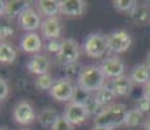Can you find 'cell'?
<instances>
[{"label": "cell", "mask_w": 150, "mask_h": 130, "mask_svg": "<svg viewBox=\"0 0 150 130\" xmlns=\"http://www.w3.org/2000/svg\"><path fill=\"white\" fill-rule=\"evenodd\" d=\"M128 115V109L124 104L116 103L106 107L99 116L94 118L96 126H103V128H116L125 124V118Z\"/></svg>", "instance_id": "6da1fadb"}, {"label": "cell", "mask_w": 150, "mask_h": 130, "mask_svg": "<svg viewBox=\"0 0 150 130\" xmlns=\"http://www.w3.org/2000/svg\"><path fill=\"white\" fill-rule=\"evenodd\" d=\"M106 81V76L102 72L100 66L97 65H88L83 66L81 74H80L79 79H77V85L85 91L90 92H97L103 87Z\"/></svg>", "instance_id": "7a4b0ae2"}, {"label": "cell", "mask_w": 150, "mask_h": 130, "mask_svg": "<svg viewBox=\"0 0 150 130\" xmlns=\"http://www.w3.org/2000/svg\"><path fill=\"white\" fill-rule=\"evenodd\" d=\"M107 37L100 33L90 34L83 42V51L91 59H99L107 52Z\"/></svg>", "instance_id": "3957f363"}, {"label": "cell", "mask_w": 150, "mask_h": 130, "mask_svg": "<svg viewBox=\"0 0 150 130\" xmlns=\"http://www.w3.org/2000/svg\"><path fill=\"white\" fill-rule=\"evenodd\" d=\"M132 37L128 31L117 30L107 35V46L108 51L114 53H123L131 47Z\"/></svg>", "instance_id": "277c9868"}, {"label": "cell", "mask_w": 150, "mask_h": 130, "mask_svg": "<svg viewBox=\"0 0 150 130\" xmlns=\"http://www.w3.org/2000/svg\"><path fill=\"white\" fill-rule=\"evenodd\" d=\"M80 57V47L79 43L73 39H63L62 40V50L57 53V61L63 65L74 64Z\"/></svg>", "instance_id": "5b68a950"}, {"label": "cell", "mask_w": 150, "mask_h": 130, "mask_svg": "<svg viewBox=\"0 0 150 130\" xmlns=\"http://www.w3.org/2000/svg\"><path fill=\"white\" fill-rule=\"evenodd\" d=\"M74 92V85L68 78L57 79L50 90V95L57 102H68L72 100Z\"/></svg>", "instance_id": "8992f818"}, {"label": "cell", "mask_w": 150, "mask_h": 130, "mask_svg": "<svg viewBox=\"0 0 150 130\" xmlns=\"http://www.w3.org/2000/svg\"><path fill=\"white\" fill-rule=\"evenodd\" d=\"M63 117H64L69 124H72V125H81L82 122L86 121V118L89 117V113H88V111H86L85 105L71 102V103H68L67 107L64 108Z\"/></svg>", "instance_id": "52a82bcc"}, {"label": "cell", "mask_w": 150, "mask_h": 130, "mask_svg": "<svg viewBox=\"0 0 150 130\" xmlns=\"http://www.w3.org/2000/svg\"><path fill=\"white\" fill-rule=\"evenodd\" d=\"M35 112L34 108L26 100H21L16 104L13 109V120L20 125H29L35 120Z\"/></svg>", "instance_id": "ba28073f"}, {"label": "cell", "mask_w": 150, "mask_h": 130, "mask_svg": "<svg viewBox=\"0 0 150 130\" xmlns=\"http://www.w3.org/2000/svg\"><path fill=\"white\" fill-rule=\"evenodd\" d=\"M100 69L105 73V76L107 78H117L124 76V70H125V65L119 57H107L102 61Z\"/></svg>", "instance_id": "9c48e42d"}, {"label": "cell", "mask_w": 150, "mask_h": 130, "mask_svg": "<svg viewBox=\"0 0 150 130\" xmlns=\"http://www.w3.org/2000/svg\"><path fill=\"white\" fill-rule=\"evenodd\" d=\"M30 8V3L24 0H11V1H1V16L8 18L20 17L25 11Z\"/></svg>", "instance_id": "30bf717a"}, {"label": "cell", "mask_w": 150, "mask_h": 130, "mask_svg": "<svg viewBox=\"0 0 150 130\" xmlns=\"http://www.w3.org/2000/svg\"><path fill=\"white\" fill-rule=\"evenodd\" d=\"M18 24L21 26V29L29 31V33H34L37 29L42 26V21H41L39 14L34 9L29 8L28 11H25V12L18 17Z\"/></svg>", "instance_id": "8fae6325"}, {"label": "cell", "mask_w": 150, "mask_h": 130, "mask_svg": "<svg viewBox=\"0 0 150 130\" xmlns=\"http://www.w3.org/2000/svg\"><path fill=\"white\" fill-rule=\"evenodd\" d=\"M60 13L68 17H79L85 12L86 3L83 0H60Z\"/></svg>", "instance_id": "7c38bea8"}, {"label": "cell", "mask_w": 150, "mask_h": 130, "mask_svg": "<svg viewBox=\"0 0 150 130\" xmlns=\"http://www.w3.org/2000/svg\"><path fill=\"white\" fill-rule=\"evenodd\" d=\"M41 30L43 37L47 40L59 39L60 34H62V24H60L59 18L50 17V18H46L45 21H42Z\"/></svg>", "instance_id": "4fadbf2b"}, {"label": "cell", "mask_w": 150, "mask_h": 130, "mask_svg": "<svg viewBox=\"0 0 150 130\" xmlns=\"http://www.w3.org/2000/svg\"><path fill=\"white\" fill-rule=\"evenodd\" d=\"M26 66L30 73L43 76V74H47L48 69H50V60L45 55H34L28 61Z\"/></svg>", "instance_id": "5bb4252c"}, {"label": "cell", "mask_w": 150, "mask_h": 130, "mask_svg": "<svg viewBox=\"0 0 150 130\" xmlns=\"http://www.w3.org/2000/svg\"><path fill=\"white\" fill-rule=\"evenodd\" d=\"M21 48L28 53H35L42 50V39L38 34L28 33L21 38Z\"/></svg>", "instance_id": "9a60e30c"}, {"label": "cell", "mask_w": 150, "mask_h": 130, "mask_svg": "<svg viewBox=\"0 0 150 130\" xmlns=\"http://www.w3.org/2000/svg\"><path fill=\"white\" fill-rule=\"evenodd\" d=\"M110 87L114 90L116 96H127V95H129V92L132 90V81L129 77H125V76L117 77L111 81V86Z\"/></svg>", "instance_id": "2e32d148"}, {"label": "cell", "mask_w": 150, "mask_h": 130, "mask_svg": "<svg viewBox=\"0 0 150 130\" xmlns=\"http://www.w3.org/2000/svg\"><path fill=\"white\" fill-rule=\"evenodd\" d=\"M129 78H131L132 82L145 86L148 82H150V66L146 64L136 65L132 69Z\"/></svg>", "instance_id": "e0dca14e"}, {"label": "cell", "mask_w": 150, "mask_h": 130, "mask_svg": "<svg viewBox=\"0 0 150 130\" xmlns=\"http://www.w3.org/2000/svg\"><path fill=\"white\" fill-rule=\"evenodd\" d=\"M131 21L136 25H144L150 20V8L146 4H137L129 14Z\"/></svg>", "instance_id": "ac0fdd59"}, {"label": "cell", "mask_w": 150, "mask_h": 130, "mask_svg": "<svg viewBox=\"0 0 150 130\" xmlns=\"http://www.w3.org/2000/svg\"><path fill=\"white\" fill-rule=\"evenodd\" d=\"M60 118L59 113L55 111L54 108H45L41 111V113L38 115V121L43 128H51L57 122V120Z\"/></svg>", "instance_id": "d6986e66"}, {"label": "cell", "mask_w": 150, "mask_h": 130, "mask_svg": "<svg viewBox=\"0 0 150 130\" xmlns=\"http://www.w3.org/2000/svg\"><path fill=\"white\" fill-rule=\"evenodd\" d=\"M115 98H116V94L114 92L111 87H108L107 85L103 86L102 89H100L99 91L96 92V95H94V99L97 100L98 104H100L102 107H108L111 105V103L115 100Z\"/></svg>", "instance_id": "ffe728a7"}, {"label": "cell", "mask_w": 150, "mask_h": 130, "mask_svg": "<svg viewBox=\"0 0 150 130\" xmlns=\"http://www.w3.org/2000/svg\"><path fill=\"white\" fill-rule=\"evenodd\" d=\"M37 4L41 13L47 16V18L55 17L57 13H60V4L56 0H39L37 1Z\"/></svg>", "instance_id": "44dd1931"}, {"label": "cell", "mask_w": 150, "mask_h": 130, "mask_svg": "<svg viewBox=\"0 0 150 130\" xmlns=\"http://www.w3.org/2000/svg\"><path fill=\"white\" fill-rule=\"evenodd\" d=\"M14 60H16V51L11 44L5 42H1L0 44V61L1 64L9 65L13 64Z\"/></svg>", "instance_id": "7402d4cb"}, {"label": "cell", "mask_w": 150, "mask_h": 130, "mask_svg": "<svg viewBox=\"0 0 150 130\" xmlns=\"http://www.w3.org/2000/svg\"><path fill=\"white\" fill-rule=\"evenodd\" d=\"M144 120V113H141L138 109H131L128 111V115H127L125 118V124L124 125L128 126V128H137Z\"/></svg>", "instance_id": "603a6c76"}, {"label": "cell", "mask_w": 150, "mask_h": 130, "mask_svg": "<svg viewBox=\"0 0 150 130\" xmlns=\"http://www.w3.org/2000/svg\"><path fill=\"white\" fill-rule=\"evenodd\" d=\"M54 79L52 77L50 76V74H43V76H38L35 78V81H34V85H35V87L38 89V90L41 91H50L51 87L54 86Z\"/></svg>", "instance_id": "cb8c5ba5"}, {"label": "cell", "mask_w": 150, "mask_h": 130, "mask_svg": "<svg viewBox=\"0 0 150 130\" xmlns=\"http://www.w3.org/2000/svg\"><path fill=\"white\" fill-rule=\"evenodd\" d=\"M85 108L86 111H88L89 116H94V118H96L97 116H99L100 113H102V111L105 109V107H102L100 104L97 103V100L94 99V96H90L88 99V102H86L85 104Z\"/></svg>", "instance_id": "d4e9b609"}, {"label": "cell", "mask_w": 150, "mask_h": 130, "mask_svg": "<svg viewBox=\"0 0 150 130\" xmlns=\"http://www.w3.org/2000/svg\"><path fill=\"white\" fill-rule=\"evenodd\" d=\"M112 4H114L115 9H117L119 12L131 13L133 11V8L137 5V1H134V0H114Z\"/></svg>", "instance_id": "484cf974"}, {"label": "cell", "mask_w": 150, "mask_h": 130, "mask_svg": "<svg viewBox=\"0 0 150 130\" xmlns=\"http://www.w3.org/2000/svg\"><path fill=\"white\" fill-rule=\"evenodd\" d=\"M82 70V66L79 64V63H74V64H68L64 66V73L65 77L68 79H73V78H77L79 79L80 74H81Z\"/></svg>", "instance_id": "4316f807"}, {"label": "cell", "mask_w": 150, "mask_h": 130, "mask_svg": "<svg viewBox=\"0 0 150 130\" xmlns=\"http://www.w3.org/2000/svg\"><path fill=\"white\" fill-rule=\"evenodd\" d=\"M90 98V94L88 91H85L83 89H81L79 85L74 86V92H73V98H72V102L79 103V104H85L88 102V99Z\"/></svg>", "instance_id": "83f0119b"}, {"label": "cell", "mask_w": 150, "mask_h": 130, "mask_svg": "<svg viewBox=\"0 0 150 130\" xmlns=\"http://www.w3.org/2000/svg\"><path fill=\"white\" fill-rule=\"evenodd\" d=\"M46 51L51 52V53H59L60 50H62V42L57 39H52V40H48L45 46Z\"/></svg>", "instance_id": "f1b7e54d"}, {"label": "cell", "mask_w": 150, "mask_h": 130, "mask_svg": "<svg viewBox=\"0 0 150 130\" xmlns=\"http://www.w3.org/2000/svg\"><path fill=\"white\" fill-rule=\"evenodd\" d=\"M136 109L141 112V113H149L150 112V100L146 98H140L136 103Z\"/></svg>", "instance_id": "f546056e"}, {"label": "cell", "mask_w": 150, "mask_h": 130, "mask_svg": "<svg viewBox=\"0 0 150 130\" xmlns=\"http://www.w3.org/2000/svg\"><path fill=\"white\" fill-rule=\"evenodd\" d=\"M51 130H73V125L69 124L64 117H60L59 120H57V122L52 126Z\"/></svg>", "instance_id": "4dcf8cb0"}, {"label": "cell", "mask_w": 150, "mask_h": 130, "mask_svg": "<svg viewBox=\"0 0 150 130\" xmlns=\"http://www.w3.org/2000/svg\"><path fill=\"white\" fill-rule=\"evenodd\" d=\"M8 94H9V86H8L7 81L1 77V79H0V99H1V102L5 100Z\"/></svg>", "instance_id": "1f68e13d"}, {"label": "cell", "mask_w": 150, "mask_h": 130, "mask_svg": "<svg viewBox=\"0 0 150 130\" xmlns=\"http://www.w3.org/2000/svg\"><path fill=\"white\" fill-rule=\"evenodd\" d=\"M13 33H14V30L8 25H3L1 27H0V38H1V40L9 38Z\"/></svg>", "instance_id": "d6a6232c"}, {"label": "cell", "mask_w": 150, "mask_h": 130, "mask_svg": "<svg viewBox=\"0 0 150 130\" xmlns=\"http://www.w3.org/2000/svg\"><path fill=\"white\" fill-rule=\"evenodd\" d=\"M142 94H144V98H146V99L150 100V82H148L145 86H144Z\"/></svg>", "instance_id": "836d02e7"}, {"label": "cell", "mask_w": 150, "mask_h": 130, "mask_svg": "<svg viewBox=\"0 0 150 130\" xmlns=\"http://www.w3.org/2000/svg\"><path fill=\"white\" fill-rule=\"evenodd\" d=\"M144 129H145V130H150V117L145 121V125H144Z\"/></svg>", "instance_id": "e575fe53"}, {"label": "cell", "mask_w": 150, "mask_h": 130, "mask_svg": "<svg viewBox=\"0 0 150 130\" xmlns=\"http://www.w3.org/2000/svg\"><path fill=\"white\" fill-rule=\"evenodd\" d=\"M93 130H114V129H111V128H103V126H96Z\"/></svg>", "instance_id": "d590c367"}, {"label": "cell", "mask_w": 150, "mask_h": 130, "mask_svg": "<svg viewBox=\"0 0 150 130\" xmlns=\"http://www.w3.org/2000/svg\"><path fill=\"white\" fill-rule=\"evenodd\" d=\"M146 65L150 66V52L148 53V56H146Z\"/></svg>", "instance_id": "8d00e7d4"}, {"label": "cell", "mask_w": 150, "mask_h": 130, "mask_svg": "<svg viewBox=\"0 0 150 130\" xmlns=\"http://www.w3.org/2000/svg\"><path fill=\"white\" fill-rule=\"evenodd\" d=\"M0 130H8V129L5 128V126H4V128H3V126H1V129H0Z\"/></svg>", "instance_id": "74e56055"}]
</instances>
